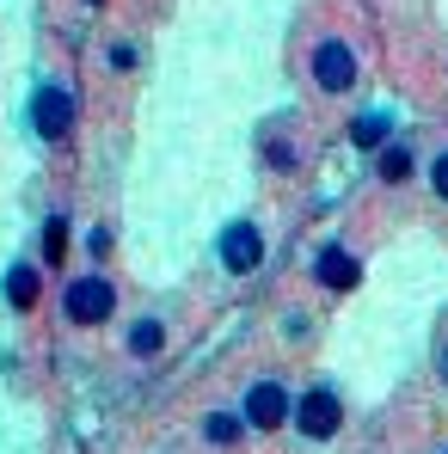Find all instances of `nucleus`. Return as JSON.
I'll return each instance as SVG.
<instances>
[{
    "label": "nucleus",
    "mask_w": 448,
    "mask_h": 454,
    "mask_svg": "<svg viewBox=\"0 0 448 454\" xmlns=\"http://www.w3.org/2000/svg\"><path fill=\"white\" fill-rule=\"evenodd\" d=\"M31 123H37V136H43V142H62V136L75 129V98H68L62 86H43V92H37V105H31Z\"/></svg>",
    "instance_id": "nucleus-1"
},
{
    "label": "nucleus",
    "mask_w": 448,
    "mask_h": 454,
    "mask_svg": "<svg viewBox=\"0 0 448 454\" xmlns=\"http://www.w3.org/2000/svg\"><path fill=\"white\" fill-rule=\"evenodd\" d=\"M111 307H117V295H111L105 277H80L75 289H68V319H75V325H98V319H111Z\"/></svg>",
    "instance_id": "nucleus-2"
},
{
    "label": "nucleus",
    "mask_w": 448,
    "mask_h": 454,
    "mask_svg": "<svg viewBox=\"0 0 448 454\" xmlns=\"http://www.w3.org/2000/svg\"><path fill=\"white\" fill-rule=\"evenodd\" d=\"M313 80L326 86V92H350V80H357V56H350V43H319L313 50Z\"/></svg>",
    "instance_id": "nucleus-3"
},
{
    "label": "nucleus",
    "mask_w": 448,
    "mask_h": 454,
    "mask_svg": "<svg viewBox=\"0 0 448 454\" xmlns=\"http://www.w3.org/2000/svg\"><path fill=\"white\" fill-rule=\"evenodd\" d=\"M301 436H338V424H344V405H338V393H326V387H319V393H307V399H301Z\"/></svg>",
    "instance_id": "nucleus-4"
},
{
    "label": "nucleus",
    "mask_w": 448,
    "mask_h": 454,
    "mask_svg": "<svg viewBox=\"0 0 448 454\" xmlns=\"http://www.w3.org/2000/svg\"><path fill=\"white\" fill-rule=\"evenodd\" d=\"M258 258H264L258 227H252V222H233V227L222 233V264H227V270H252Z\"/></svg>",
    "instance_id": "nucleus-5"
},
{
    "label": "nucleus",
    "mask_w": 448,
    "mask_h": 454,
    "mask_svg": "<svg viewBox=\"0 0 448 454\" xmlns=\"http://www.w3.org/2000/svg\"><path fill=\"white\" fill-rule=\"evenodd\" d=\"M283 418H289L283 387H271V380H264V387H252V393H246V424H252V430H277Z\"/></svg>",
    "instance_id": "nucleus-6"
},
{
    "label": "nucleus",
    "mask_w": 448,
    "mask_h": 454,
    "mask_svg": "<svg viewBox=\"0 0 448 454\" xmlns=\"http://www.w3.org/2000/svg\"><path fill=\"white\" fill-rule=\"evenodd\" d=\"M319 283H326V289H350V283H357V258H350L344 246L319 252Z\"/></svg>",
    "instance_id": "nucleus-7"
},
{
    "label": "nucleus",
    "mask_w": 448,
    "mask_h": 454,
    "mask_svg": "<svg viewBox=\"0 0 448 454\" xmlns=\"http://www.w3.org/2000/svg\"><path fill=\"white\" fill-rule=\"evenodd\" d=\"M6 295H12V307H31V301H37V270L19 264V270L6 277Z\"/></svg>",
    "instance_id": "nucleus-8"
},
{
    "label": "nucleus",
    "mask_w": 448,
    "mask_h": 454,
    "mask_svg": "<svg viewBox=\"0 0 448 454\" xmlns=\"http://www.w3.org/2000/svg\"><path fill=\"white\" fill-rule=\"evenodd\" d=\"M130 350H136V356H153V350H160V325H153V319H142V325L130 332Z\"/></svg>",
    "instance_id": "nucleus-9"
},
{
    "label": "nucleus",
    "mask_w": 448,
    "mask_h": 454,
    "mask_svg": "<svg viewBox=\"0 0 448 454\" xmlns=\"http://www.w3.org/2000/svg\"><path fill=\"white\" fill-rule=\"evenodd\" d=\"M381 178H412V153L387 148V153H381Z\"/></svg>",
    "instance_id": "nucleus-10"
},
{
    "label": "nucleus",
    "mask_w": 448,
    "mask_h": 454,
    "mask_svg": "<svg viewBox=\"0 0 448 454\" xmlns=\"http://www.w3.org/2000/svg\"><path fill=\"white\" fill-rule=\"evenodd\" d=\"M381 136H387V117H381V111H369V117L357 123V142H363V148H374Z\"/></svg>",
    "instance_id": "nucleus-11"
},
{
    "label": "nucleus",
    "mask_w": 448,
    "mask_h": 454,
    "mask_svg": "<svg viewBox=\"0 0 448 454\" xmlns=\"http://www.w3.org/2000/svg\"><path fill=\"white\" fill-rule=\"evenodd\" d=\"M62 239H68V227H62V222L43 227V252H50V258H62Z\"/></svg>",
    "instance_id": "nucleus-12"
},
{
    "label": "nucleus",
    "mask_w": 448,
    "mask_h": 454,
    "mask_svg": "<svg viewBox=\"0 0 448 454\" xmlns=\"http://www.w3.org/2000/svg\"><path fill=\"white\" fill-rule=\"evenodd\" d=\"M233 436H240L233 418H209V442H233Z\"/></svg>",
    "instance_id": "nucleus-13"
},
{
    "label": "nucleus",
    "mask_w": 448,
    "mask_h": 454,
    "mask_svg": "<svg viewBox=\"0 0 448 454\" xmlns=\"http://www.w3.org/2000/svg\"><path fill=\"white\" fill-rule=\"evenodd\" d=\"M436 191H443V197H448V153H443V160H436Z\"/></svg>",
    "instance_id": "nucleus-14"
},
{
    "label": "nucleus",
    "mask_w": 448,
    "mask_h": 454,
    "mask_svg": "<svg viewBox=\"0 0 448 454\" xmlns=\"http://www.w3.org/2000/svg\"><path fill=\"white\" fill-rule=\"evenodd\" d=\"M443 380H448V350H443Z\"/></svg>",
    "instance_id": "nucleus-15"
}]
</instances>
